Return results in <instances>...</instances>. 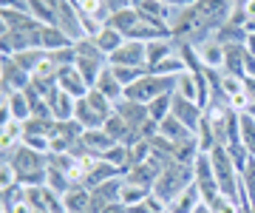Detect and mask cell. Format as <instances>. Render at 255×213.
Returning a JSON list of instances; mask_svg holds the SVG:
<instances>
[{
    "label": "cell",
    "mask_w": 255,
    "mask_h": 213,
    "mask_svg": "<svg viewBox=\"0 0 255 213\" xmlns=\"http://www.w3.org/2000/svg\"><path fill=\"white\" fill-rule=\"evenodd\" d=\"M196 182V171H193L190 162H167L164 171L159 174V179L153 182V191L150 194L156 199H162L164 205H170L176 196L187 191V188Z\"/></svg>",
    "instance_id": "1"
},
{
    "label": "cell",
    "mask_w": 255,
    "mask_h": 213,
    "mask_svg": "<svg viewBox=\"0 0 255 213\" xmlns=\"http://www.w3.org/2000/svg\"><path fill=\"white\" fill-rule=\"evenodd\" d=\"M114 114V102L105 97V94H100L97 88H91V91L85 94L82 100H77V111H74V120L80 122L82 128H102L105 122H108V117Z\"/></svg>",
    "instance_id": "2"
},
{
    "label": "cell",
    "mask_w": 255,
    "mask_h": 213,
    "mask_svg": "<svg viewBox=\"0 0 255 213\" xmlns=\"http://www.w3.org/2000/svg\"><path fill=\"white\" fill-rule=\"evenodd\" d=\"M3 162H9V165L14 168L17 182H20V179H23V176H28V174L46 171V168H48V154H40V151L28 148V145H23V142H20L17 148L3 151Z\"/></svg>",
    "instance_id": "3"
},
{
    "label": "cell",
    "mask_w": 255,
    "mask_h": 213,
    "mask_svg": "<svg viewBox=\"0 0 255 213\" xmlns=\"http://www.w3.org/2000/svg\"><path fill=\"white\" fill-rule=\"evenodd\" d=\"M233 3H236V0H196V9H199L204 26L213 28V31H219L224 23H230Z\"/></svg>",
    "instance_id": "4"
},
{
    "label": "cell",
    "mask_w": 255,
    "mask_h": 213,
    "mask_svg": "<svg viewBox=\"0 0 255 213\" xmlns=\"http://www.w3.org/2000/svg\"><path fill=\"white\" fill-rule=\"evenodd\" d=\"M0 91H3V97L11 91H26L28 85H31V74L28 71H23L11 57H3V63H0Z\"/></svg>",
    "instance_id": "5"
},
{
    "label": "cell",
    "mask_w": 255,
    "mask_h": 213,
    "mask_svg": "<svg viewBox=\"0 0 255 213\" xmlns=\"http://www.w3.org/2000/svg\"><path fill=\"white\" fill-rule=\"evenodd\" d=\"M108 65H136V68H147V43L125 40V43L108 57Z\"/></svg>",
    "instance_id": "6"
},
{
    "label": "cell",
    "mask_w": 255,
    "mask_h": 213,
    "mask_svg": "<svg viewBox=\"0 0 255 213\" xmlns=\"http://www.w3.org/2000/svg\"><path fill=\"white\" fill-rule=\"evenodd\" d=\"M71 37V43L85 37V31H82V20H80V6H77V0H63L60 3V9H57V23Z\"/></svg>",
    "instance_id": "7"
},
{
    "label": "cell",
    "mask_w": 255,
    "mask_h": 213,
    "mask_svg": "<svg viewBox=\"0 0 255 213\" xmlns=\"http://www.w3.org/2000/svg\"><path fill=\"white\" fill-rule=\"evenodd\" d=\"M122 185H125V179L117 176V179H108V182L91 188V213H102V208L119 202V196H122Z\"/></svg>",
    "instance_id": "8"
},
{
    "label": "cell",
    "mask_w": 255,
    "mask_h": 213,
    "mask_svg": "<svg viewBox=\"0 0 255 213\" xmlns=\"http://www.w3.org/2000/svg\"><path fill=\"white\" fill-rule=\"evenodd\" d=\"M114 111H117L119 117H122L128 125H130V128H136V131H142V125L150 120V111H147L145 102L128 100V97H122L119 102H114Z\"/></svg>",
    "instance_id": "9"
},
{
    "label": "cell",
    "mask_w": 255,
    "mask_h": 213,
    "mask_svg": "<svg viewBox=\"0 0 255 213\" xmlns=\"http://www.w3.org/2000/svg\"><path fill=\"white\" fill-rule=\"evenodd\" d=\"M170 114H173L179 122H184L190 131H196L199 122H201V117H204V108H201L199 102L184 100L182 94H173V108H170Z\"/></svg>",
    "instance_id": "10"
},
{
    "label": "cell",
    "mask_w": 255,
    "mask_h": 213,
    "mask_svg": "<svg viewBox=\"0 0 255 213\" xmlns=\"http://www.w3.org/2000/svg\"><path fill=\"white\" fill-rule=\"evenodd\" d=\"M57 85L63 88L65 94H71L74 100H82L85 94L91 91V85L85 83V77L77 71V65H68V68H60L57 71Z\"/></svg>",
    "instance_id": "11"
},
{
    "label": "cell",
    "mask_w": 255,
    "mask_h": 213,
    "mask_svg": "<svg viewBox=\"0 0 255 213\" xmlns=\"http://www.w3.org/2000/svg\"><path fill=\"white\" fill-rule=\"evenodd\" d=\"M199 60L204 68H213V71H224V60H227V46L219 43L216 37H210L207 43H201L199 48Z\"/></svg>",
    "instance_id": "12"
},
{
    "label": "cell",
    "mask_w": 255,
    "mask_h": 213,
    "mask_svg": "<svg viewBox=\"0 0 255 213\" xmlns=\"http://www.w3.org/2000/svg\"><path fill=\"white\" fill-rule=\"evenodd\" d=\"M48 105H51V117H54L57 122H68L74 120V111H77V100H74L71 94H65L60 85H57L54 91L46 97Z\"/></svg>",
    "instance_id": "13"
},
{
    "label": "cell",
    "mask_w": 255,
    "mask_h": 213,
    "mask_svg": "<svg viewBox=\"0 0 255 213\" xmlns=\"http://www.w3.org/2000/svg\"><path fill=\"white\" fill-rule=\"evenodd\" d=\"M82 145H85V151L88 154H94V157H105V151H111L117 142L105 134V128H88L85 134H82V139H80Z\"/></svg>",
    "instance_id": "14"
},
{
    "label": "cell",
    "mask_w": 255,
    "mask_h": 213,
    "mask_svg": "<svg viewBox=\"0 0 255 213\" xmlns=\"http://www.w3.org/2000/svg\"><path fill=\"white\" fill-rule=\"evenodd\" d=\"M65 213H91V188L74 185L68 194H63Z\"/></svg>",
    "instance_id": "15"
},
{
    "label": "cell",
    "mask_w": 255,
    "mask_h": 213,
    "mask_svg": "<svg viewBox=\"0 0 255 213\" xmlns=\"http://www.w3.org/2000/svg\"><path fill=\"white\" fill-rule=\"evenodd\" d=\"M201 202H204V199H201V191H199V185L193 182L187 191H182L173 202L167 205V213H196V208H199Z\"/></svg>",
    "instance_id": "16"
},
{
    "label": "cell",
    "mask_w": 255,
    "mask_h": 213,
    "mask_svg": "<svg viewBox=\"0 0 255 213\" xmlns=\"http://www.w3.org/2000/svg\"><path fill=\"white\" fill-rule=\"evenodd\" d=\"M100 94H105L111 102H119L122 97H125V85L117 80V74H114V68L111 65H105L102 68V74H100V80H97V85H94Z\"/></svg>",
    "instance_id": "17"
},
{
    "label": "cell",
    "mask_w": 255,
    "mask_h": 213,
    "mask_svg": "<svg viewBox=\"0 0 255 213\" xmlns=\"http://www.w3.org/2000/svg\"><path fill=\"white\" fill-rule=\"evenodd\" d=\"M68 46H74V43L60 26H43L40 28V48H46V51H60V48H68Z\"/></svg>",
    "instance_id": "18"
},
{
    "label": "cell",
    "mask_w": 255,
    "mask_h": 213,
    "mask_svg": "<svg viewBox=\"0 0 255 213\" xmlns=\"http://www.w3.org/2000/svg\"><path fill=\"white\" fill-rule=\"evenodd\" d=\"M196 142H199V151L201 154H210V151L219 148V137H216V131H213V122H210L207 111L201 117L199 128H196Z\"/></svg>",
    "instance_id": "19"
},
{
    "label": "cell",
    "mask_w": 255,
    "mask_h": 213,
    "mask_svg": "<svg viewBox=\"0 0 255 213\" xmlns=\"http://www.w3.org/2000/svg\"><path fill=\"white\" fill-rule=\"evenodd\" d=\"M108 26L117 28L119 34H125V40H128V34H130V31L139 26V11H136V9H122V11H117V14H111V17H108Z\"/></svg>",
    "instance_id": "20"
},
{
    "label": "cell",
    "mask_w": 255,
    "mask_h": 213,
    "mask_svg": "<svg viewBox=\"0 0 255 213\" xmlns=\"http://www.w3.org/2000/svg\"><path fill=\"white\" fill-rule=\"evenodd\" d=\"M117 176H122V168L111 165L108 159H97V165L88 174V188H97L102 182H108V179H117Z\"/></svg>",
    "instance_id": "21"
},
{
    "label": "cell",
    "mask_w": 255,
    "mask_h": 213,
    "mask_svg": "<svg viewBox=\"0 0 255 213\" xmlns=\"http://www.w3.org/2000/svg\"><path fill=\"white\" fill-rule=\"evenodd\" d=\"M173 51H176L173 40H150V43H147V71L156 68L162 60H167Z\"/></svg>",
    "instance_id": "22"
},
{
    "label": "cell",
    "mask_w": 255,
    "mask_h": 213,
    "mask_svg": "<svg viewBox=\"0 0 255 213\" xmlns=\"http://www.w3.org/2000/svg\"><path fill=\"white\" fill-rule=\"evenodd\" d=\"M23 122L20 120H6L3 122V131H0V145H3V151H11L17 148L20 142H23Z\"/></svg>",
    "instance_id": "23"
},
{
    "label": "cell",
    "mask_w": 255,
    "mask_h": 213,
    "mask_svg": "<svg viewBox=\"0 0 255 213\" xmlns=\"http://www.w3.org/2000/svg\"><path fill=\"white\" fill-rule=\"evenodd\" d=\"M94 43L100 46V51H102L105 57H111V54H114V51H117L119 46H122V43H125V34H119L117 28L105 26V28L100 31V34L94 37Z\"/></svg>",
    "instance_id": "24"
},
{
    "label": "cell",
    "mask_w": 255,
    "mask_h": 213,
    "mask_svg": "<svg viewBox=\"0 0 255 213\" xmlns=\"http://www.w3.org/2000/svg\"><path fill=\"white\" fill-rule=\"evenodd\" d=\"M241 188H244V205H241V211H250L255 202V157L241 171Z\"/></svg>",
    "instance_id": "25"
},
{
    "label": "cell",
    "mask_w": 255,
    "mask_h": 213,
    "mask_svg": "<svg viewBox=\"0 0 255 213\" xmlns=\"http://www.w3.org/2000/svg\"><path fill=\"white\" fill-rule=\"evenodd\" d=\"M46 54H48L46 48H26V51H17V54L11 57V60H14V63H17L20 68H23V71L34 74L37 65L43 63V57H46Z\"/></svg>",
    "instance_id": "26"
},
{
    "label": "cell",
    "mask_w": 255,
    "mask_h": 213,
    "mask_svg": "<svg viewBox=\"0 0 255 213\" xmlns=\"http://www.w3.org/2000/svg\"><path fill=\"white\" fill-rule=\"evenodd\" d=\"M176 94H182L184 100L199 102V77H196V71H184V74L176 77Z\"/></svg>",
    "instance_id": "27"
},
{
    "label": "cell",
    "mask_w": 255,
    "mask_h": 213,
    "mask_svg": "<svg viewBox=\"0 0 255 213\" xmlns=\"http://www.w3.org/2000/svg\"><path fill=\"white\" fill-rule=\"evenodd\" d=\"M105 65L108 63H102V60H85V57H77V71L85 77V83L91 85V88L97 85V80H100V74H102Z\"/></svg>",
    "instance_id": "28"
},
{
    "label": "cell",
    "mask_w": 255,
    "mask_h": 213,
    "mask_svg": "<svg viewBox=\"0 0 255 213\" xmlns=\"http://www.w3.org/2000/svg\"><path fill=\"white\" fill-rule=\"evenodd\" d=\"M150 196V188H142V185H133V182H125L122 185V196H119V202L128 205V208H133V205H142Z\"/></svg>",
    "instance_id": "29"
},
{
    "label": "cell",
    "mask_w": 255,
    "mask_h": 213,
    "mask_svg": "<svg viewBox=\"0 0 255 213\" xmlns=\"http://www.w3.org/2000/svg\"><path fill=\"white\" fill-rule=\"evenodd\" d=\"M176 94V91H173ZM173 94H162V97H156L153 102H147V111H150V120L162 122L167 114H170V108H173Z\"/></svg>",
    "instance_id": "30"
},
{
    "label": "cell",
    "mask_w": 255,
    "mask_h": 213,
    "mask_svg": "<svg viewBox=\"0 0 255 213\" xmlns=\"http://www.w3.org/2000/svg\"><path fill=\"white\" fill-rule=\"evenodd\" d=\"M111 68H114L117 80L125 85V88L128 85H133V83H139V80L147 74V68H136V65H111Z\"/></svg>",
    "instance_id": "31"
},
{
    "label": "cell",
    "mask_w": 255,
    "mask_h": 213,
    "mask_svg": "<svg viewBox=\"0 0 255 213\" xmlns=\"http://www.w3.org/2000/svg\"><path fill=\"white\" fill-rule=\"evenodd\" d=\"M74 48H77V57H85V60H102V63H108V57L100 51V46L94 43V37H82L74 43Z\"/></svg>",
    "instance_id": "32"
},
{
    "label": "cell",
    "mask_w": 255,
    "mask_h": 213,
    "mask_svg": "<svg viewBox=\"0 0 255 213\" xmlns=\"http://www.w3.org/2000/svg\"><path fill=\"white\" fill-rule=\"evenodd\" d=\"M241 145L255 157V120L247 111L241 114Z\"/></svg>",
    "instance_id": "33"
},
{
    "label": "cell",
    "mask_w": 255,
    "mask_h": 213,
    "mask_svg": "<svg viewBox=\"0 0 255 213\" xmlns=\"http://www.w3.org/2000/svg\"><path fill=\"white\" fill-rule=\"evenodd\" d=\"M221 91L227 97V105H230V97H236V94L244 91V80L241 77H233V74H224L221 71Z\"/></svg>",
    "instance_id": "34"
},
{
    "label": "cell",
    "mask_w": 255,
    "mask_h": 213,
    "mask_svg": "<svg viewBox=\"0 0 255 213\" xmlns=\"http://www.w3.org/2000/svg\"><path fill=\"white\" fill-rule=\"evenodd\" d=\"M210 208L213 213H241V208H238V202H233L230 196H224V194H219L213 202H204Z\"/></svg>",
    "instance_id": "35"
},
{
    "label": "cell",
    "mask_w": 255,
    "mask_h": 213,
    "mask_svg": "<svg viewBox=\"0 0 255 213\" xmlns=\"http://www.w3.org/2000/svg\"><path fill=\"white\" fill-rule=\"evenodd\" d=\"M250 94L247 91H241V94H236V97H230V108H233V111H238V114H244L247 108H250Z\"/></svg>",
    "instance_id": "36"
},
{
    "label": "cell",
    "mask_w": 255,
    "mask_h": 213,
    "mask_svg": "<svg viewBox=\"0 0 255 213\" xmlns=\"http://www.w3.org/2000/svg\"><path fill=\"white\" fill-rule=\"evenodd\" d=\"M102 6L108 9V14H117L122 9H133V0H102Z\"/></svg>",
    "instance_id": "37"
},
{
    "label": "cell",
    "mask_w": 255,
    "mask_h": 213,
    "mask_svg": "<svg viewBox=\"0 0 255 213\" xmlns=\"http://www.w3.org/2000/svg\"><path fill=\"white\" fill-rule=\"evenodd\" d=\"M164 6L170 9H187V6H196V0H162Z\"/></svg>",
    "instance_id": "38"
},
{
    "label": "cell",
    "mask_w": 255,
    "mask_h": 213,
    "mask_svg": "<svg viewBox=\"0 0 255 213\" xmlns=\"http://www.w3.org/2000/svg\"><path fill=\"white\" fill-rule=\"evenodd\" d=\"M102 213H130V211H128V205L114 202V205H108V208H102Z\"/></svg>",
    "instance_id": "39"
},
{
    "label": "cell",
    "mask_w": 255,
    "mask_h": 213,
    "mask_svg": "<svg viewBox=\"0 0 255 213\" xmlns=\"http://www.w3.org/2000/svg\"><path fill=\"white\" fill-rule=\"evenodd\" d=\"M244 48H247V54H253V57H255V31H247Z\"/></svg>",
    "instance_id": "40"
},
{
    "label": "cell",
    "mask_w": 255,
    "mask_h": 213,
    "mask_svg": "<svg viewBox=\"0 0 255 213\" xmlns=\"http://www.w3.org/2000/svg\"><path fill=\"white\" fill-rule=\"evenodd\" d=\"M244 91L250 94V100L255 102V77H244Z\"/></svg>",
    "instance_id": "41"
},
{
    "label": "cell",
    "mask_w": 255,
    "mask_h": 213,
    "mask_svg": "<svg viewBox=\"0 0 255 213\" xmlns=\"http://www.w3.org/2000/svg\"><path fill=\"white\" fill-rule=\"evenodd\" d=\"M196 213H213V211H210V208H207V205H204V202H201V205H199V208H196Z\"/></svg>",
    "instance_id": "42"
},
{
    "label": "cell",
    "mask_w": 255,
    "mask_h": 213,
    "mask_svg": "<svg viewBox=\"0 0 255 213\" xmlns=\"http://www.w3.org/2000/svg\"><path fill=\"white\" fill-rule=\"evenodd\" d=\"M247 114H250V117L255 120V102H250V108H247Z\"/></svg>",
    "instance_id": "43"
},
{
    "label": "cell",
    "mask_w": 255,
    "mask_h": 213,
    "mask_svg": "<svg viewBox=\"0 0 255 213\" xmlns=\"http://www.w3.org/2000/svg\"><path fill=\"white\" fill-rule=\"evenodd\" d=\"M164 213H167V211H164Z\"/></svg>",
    "instance_id": "44"
}]
</instances>
